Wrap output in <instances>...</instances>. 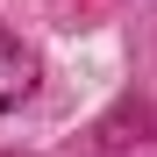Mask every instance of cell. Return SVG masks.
<instances>
[{"label":"cell","instance_id":"cell-1","mask_svg":"<svg viewBox=\"0 0 157 157\" xmlns=\"http://www.w3.org/2000/svg\"><path fill=\"white\" fill-rule=\"evenodd\" d=\"M29 93H36V50H21L14 36H0V114L21 107Z\"/></svg>","mask_w":157,"mask_h":157}]
</instances>
